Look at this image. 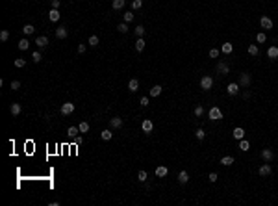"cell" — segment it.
<instances>
[{
	"label": "cell",
	"mask_w": 278,
	"mask_h": 206,
	"mask_svg": "<svg viewBox=\"0 0 278 206\" xmlns=\"http://www.w3.org/2000/svg\"><path fill=\"white\" fill-rule=\"evenodd\" d=\"M250 80H252V78H250L249 73H241V74H239V85H241V87H249Z\"/></svg>",
	"instance_id": "obj_3"
},
{
	"label": "cell",
	"mask_w": 278,
	"mask_h": 206,
	"mask_svg": "<svg viewBox=\"0 0 278 206\" xmlns=\"http://www.w3.org/2000/svg\"><path fill=\"white\" fill-rule=\"evenodd\" d=\"M204 138H206V132L202 128H199V130H196V139H200V141H202Z\"/></svg>",
	"instance_id": "obj_41"
},
{
	"label": "cell",
	"mask_w": 278,
	"mask_h": 206,
	"mask_svg": "<svg viewBox=\"0 0 278 206\" xmlns=\"http://www.w3.org/2000/svg\"><path fill=\"white\" fill-rule=\"evenodd\" d=\"M82 141H84V138H82V135H76V138H74V143H76V145H80Z\"/></svg>",
	"instance_id": "obj_51"
},
{
	"label": "cell",
	"mask_w": 278,
	"mask_h": 206,
	"mask_svg": "<svg viewBox=\"0 0 278 206\" xmlns=\"http://www.w3.org/2000/svg\"><path fill=\"white\" fill-rule=\"evenodd\" d=\"M261 158H263L265 162H272V158H275V152H272L271 149H263V150H261Z\"/></svg>",
	"instance_id": "obj_10"
},
{
	"label": "cell",
	"mask_w": 278,
	"mask_h": 206,
	"mask_svg": "<svg viewBox=\"0 0 278 206\" xmlns=\"http://www.w3.org/2000/svg\"><path fill=\"white\" fill-rule=\"evenodd\" d=\"M19 87H21V82H19V80H13V82H11V89H13V91H17Z\"/></svg>",
	"instance_id": "obj_45"
},
{
	"label": "cell",
	"mask_w": 278,
	"mask_h": 206,
	"mask_svg": "<svg viewBox=\"0 0 278 206\" xmlns=\"http://www.w3.org/2000/svg\"><path fill=\"white\" fill-rule=\"evenodd\" d=\"M217 73H219V74H228L230 73L228 63H226V61H219V63H217Z\"/></svg>",
	"instance_id": "obj_5"
},
{
	"label": "cell",
	"mask_w": 278,
	"mask_h": 206,
	"mask_svg": "<svg viewBox=\"0 0 278 206\" xmlns=\"http://www.w3.org/2000/svg\"><path fill=\"white\" fill-rule=\"evenodd\" d=\"M35 45H37L39 48H47V45H48V37H47V36H39L37 39H35Z\"/></svg>",
	"instance_id": "obj_11"
},
{
	"label": "cell",
	"mask_w": 278,
	"mask_h": 206,
	"mask_svg": "<svg viewBox=\"0 0 278 206\" xmlns=\"http://www.w3.org/2000/svg\"><path fill=\"white\" fill-rule=\"evenodd\" d=\"M28 47H30L28 39H21V41H19V48L21 50H28Z\"/></svg>",
	"instance_id": "obj_34"
},
{
	"label": "cell",
	"mask_w": 278,
	"mask_h": 206,
	"mask_svg": "<svg viewBox=\"0 0 278 206\" xmlns=\"http://www.w3.org/2000/svg\"><path fill=\"white\" fill-rule=\"evenodd\" d=\"M217 56H219V50H217V48H211V50H210V58H217Z\"/></svg>",
	"instance_id": "obj_47"
},
{
	"label": "cell",
	"mask_w": 278,
	"mask_h": 206,
	"mask_svg": "<svg viewBox=\"0 0 278 206\" xmlns=\"http://www.w3.org/2000/svg\"><path fill=\"white\" fill-rule=\"evenodd\" d=\"M50 6H52V9H58L59 8V0H50Z\"/></svg>",
	"instance_id": "obj_48"
},
{
	"label": "cell",
	"mask_w": 278,
	"mask_h": 206,
	"mask_svg": "<svg viewBox=\"0 0 278 206\" xmlns=\"http://www.w3.org/2000/svg\"><path fill=\"white\" fill-rule=\"evenodd\" d=\"M245 138V130L243 128H234V139H243Z\"/></svg>",
	"instance_id": "obj_22"
},
{
	"label": "cell",
	"mask_w": 278,
	"mask_h": 206,
	"mask_svg": "<svg viewBox=\"0 0 278 206\" xmlns=\"http://www.w3.org/2000/svg\"><path fill=\"white\" fill-rule=\"evenodd\" d=\"M89 45H91V47H97V45H98V37L97 36H91L89 37Z\"/></svg>",
	"instance_id": "obj_39"
},
{
	"label": "cell",
	"mask_w": 278,
	"mask_h": 206,
	"mask_svg": "<svg viewBox=\"0 0 278 206\" xmlns=\"http://www.w3.org/2000/svg\"><path fill=\"white\" fill-rule=\"evenodd\" d=\"M67 34L69 32H67V28H65V26H59L58 30H56V37H58V39H65V37H67Z\"/></svg>",
	"instance_id": "obj_14"
},
{
	"label": "cell",
	"mask_w": 278,
	"mask_h": 206,
	"mask_svg": "<svg viewBox=\"0 0 278 206\" xmlns=\"http://www.w3.org/2000/svg\"><path fill=\"white\" fill-rule=\"evenodd\" d=\"M239 87H241L239 84H228V85H226V93L234 97V95H237V93H239Z\"/></svg>",
	"instance_id": "obj_7"
},
{
	"label": "cell",
	"mask_w": 278,
	"mask_h": 206,
	"mask_svg": "<svg viewBox=\"0 0 278 206\" xmlns=\"http://www.w3.org/2000/svg\"><path fill=\"white\" fill-rule=\"evenodd\" d=\"M134 32H135V36H137V37H143L145 36V26H143V24H139V26H135Z\"/></svg>",
	"instance_id": "obj_28"
},
{
	"label": "cell",
	"mask_w": 278,
	"mask_h": 206,
	"mask_svg": "<svg viewBox=\"0 0 278 206\" xmlns=\"http://www.w3.org/2000/svg\"><path fill=\"white\" fill-rule=\"evenodd\" d=\"M8 39H9V32H8V30H2V32H0V41L6 43Z\"/></svg>",
	"instance_id": "obj_35"
},
{
	"label": "cell",
	"mask_w": 278,
	"mask_h": 206,
	"mask_svg": "<svg viewBox=\"0 0 278 206\" xmlns=\"http://www.w3.org/2000/svg\"><path fill=\"white\" fill-rule=\"evenodd\" d=\"M67 134L70 135V138H76V135L80 134V128H78V126H69V130H67Z\"/></svg>",
	"instance_id": "obj_25"
},
{
	"label": "cell",
	"mask_w": 278,
	"mask_h": 206,
	"mask_svg": "<svg viewBox=\"0 0 278 206\" xmlns=\"http://www.w3.org/2000/svg\"><path fill=\"white\" fill-rule=\"evenodd\" d=\"M124 4H126V0H113V4H111V6H113L115 11H117V9H123V8H124Z\"/></svg>",
	"instance_id": "obj_24"
},
{
	"label": "cell",
	"mask_w": 278,
	"mask_h": 206,
	"mask_svg": "<svg viewBox=\"0 0 278 206\" xmlns=\"http://www.w3.org/2000/svg\"><path fill=\"white\" fill-rule=\"evenodd\" d=\"M221 163L228 167V165H232V163H234V158H232V156H224V158H221Z\"/></svg>",
	"instance_id": "obj_31"
},
{
	"label": "cell",
	"mask_w": 278,
	"mask_h": 206,
	"mask_svg": "<svg viewBox=\"0 0 278 206\" xmlns=\"http://www.w3.org/2000/svg\"><path fill=\"white\" fill-rule=\"evenodd\" d=\"M221 50H222L224 54H232V50H234V47H232V43H224Z\"/></svg>",
	"instance_id": "obj_30"
},
{
	"label": "cell",
	"mask_w": 278,
	"mask_h": 206,
	"mask_svg": "<svg viewBox=\"0 0 278 206\" xmlns=\"http://www.w3.org/2000/svg\"><path fill=\"white\" fill-rule=\"evenodd\" d=\"M32 59H33L35 63H39V61L43 59V58H41V52H33V54H32Z\"/></svg>",
	"instance_id": "obj_40"
},
{
	"label": "cell",
	"mask_w": 278,
	"mask_h": 206,
	"mask_svg": "<svg viewBox=\"0 0 278 206\" xmlns=\"http://www.w3.org/2000/svg\"><path fill=\"white\" fill-rule=\"evenodd\" d=\"M139 104H141V106H143V108H145V106H148V97H141Z\"/></svg>",
	"instance_id": "obj_46"
},
{
	"label": "cell",
	"mask_w": 278,
	"mask_h": 206,
	"mask_svg": "<svg viewBox=\"0 0 278 206\" xmlns=\"http://www.w3.org/2000/svg\"><path fill=\"white\" fill-rule=\"evenodd\" d=\"M141 6H143V0H132V8L134 9H139Z\"/></svg>",
	"instance_id": "obj_43"
},
{
	"label": "cell",
	"mask_w": 278,
	"mask_h": 206,
	"mask_svg": "<svg viewBox=\"0 0 278 206\" xmlns=\"http://www.w3.org/2000/svg\"><path fill=\"white\" fill-rule=\"evenodd\" d=\"M9 112H11V115H21V112H22V108H21V104H17V102H13L11 106H9Z\"/></svg>",
	"instance_id": "obj_15"
},
{
	"label": "cell",
	"mask_w": 278,
	"mask_h": 206,
	"mask_svg": "<svg viewBox=\"0 0 278 206\" xmlns=\"http://www.w3.org/2000/svg\"><path fill=\"white\" fill-rule=\"evenodd\" d=\"M78 128H80V134H87L89 132V123L87 121H82L78 124Z\"/></svg>",
	"instance_id": "obj_21"
},
{
	"label": "cell",
	"mask_w": 278,
	"mask_h": 206,
	"mask_svg": "<svg viewBox=\"0 0 278 206\" xmlns=\"http://www.w3.org/2000/svg\"><path fill=\"white\" fill-rule=\"evenodd\" d=\"M135 50H137V52H143L145 50V39L143 37H137V41H135Z\"/></svg>",
	"instance_id": "obj_19"
},
{
	"label": "cell",
	"mask_w": 278,
	"mask_h": 206,
	"mask_svg": "<svg viewBox=\"0 0 278 206\" xmlns=\"http://www.w3.org/2000/svg\"><path fill=\"white\" fill-rule=\"evenodd\" d=\"M249 54L250 56H258V54H260V50H258L256 45H249Z\"/></svg>",
	"instance_id": "obj_33"
},
{
	"label": "cell",
	"mask_w": 278,
	"mask_h": 206,
	"mask_svg": "<svg viewBox=\"0 0 278 206\" xmlns=\"http://www.w3.org/2000/svg\"><path fill=\"white\" fill-rule=\"evenodd\" d=\"M24 65H26V59H22V58H17V59H15V67L21 69V67H24Z\"/></svg>",
	"instance_id": "obj_38"
},
{
	"label": "cell",
	"mask_w": 278,
	"mask_h": 206,
	"mask_svg": "<svg viewBox=\"0 0 278 206\" xmlns=\"http://www.w3.org/2000/svg\"><path fill=\"white\" fill-rule=\"evenodd\" d=\"M260 24H261V28H265V30H271L272 28V21L269 17H261L260 19Z\"/></svg>",
	"instance_id": "obj_12"
},
{
	"label": "cell",
	"mask_w": 278,
	"mask_h": 206,
	"mask_svg": "<svg viewBox=\"0 0 278 206\" xmlns=\"http://www.w3.org/2000/svg\"><path fill=\"white\" fill-rule=\"evenodd\" d=\"M200 87L204 89V91H210V89L213 87V78H211V76H204L200 80Z\"/></svg>",
	"instance_id": "obj_2"
},
{
	"label": "cell",
	"mask_w": 278,
	"mask_h": 206,
	"mask_svg": "<svg viewBox=\"0 0 278 206\" xmlns=\"http://www.w3.org/2000/svg\"><path fill=\"white\" fill-rule=\"evenodd\" d=\"M243 98H250V91H243Z\"/></svg>",
	"instance_id": "obj_52"
},
{
	"label": "cell",
	"mask_w": 278,
	"mask_h": 206,
	"mask_svg": "<svg viewBox=\"0 0 278 206\" xmlns=\"http://www.w3.org/2000/svg\"><path fill=\"white\" fill-rule=\"evenodd\" d=\"M128 89H130V91H132V93H135V91H137V89H139V80L132 78V80H130V82H128Z\"/></svg>",
	"instance_id": "obj_17"
},
{
	"label": "cell",
	"mask_w": 278,
	"mask_h": 206,
	"mask_svg": "<svg viewBox=\"0 0 278 206\" xmlns=\"http://www.w3.org/2000/svg\"><path fill=\"white\" fill-rule=\"evenodd\" d=\"M271 171H272V169H271L269 162H267V163H263L260 169H258V173H260V177H269V175H271Z\"/></svg>",
	"instance_id": "obj_6"
},
{
	"label": "cell",
	"mask_w": 278,
	"mask_h": 206,
	"mask_svg": "<svg viewBox=\"0 0 278 206\" xmlns=\"http://www.w3.org/2000/svg\"><path fill=\"white\" fill-rule=\"evenodd\" d=\"M134 17H135V15H134L132 11H126V13L123 15V19H124V22H132V21H134Z\"/></svg>",
	"instance_id": "obj_32"
},
{
	"label": "cell",
	"mask_w": 278,
	"mask_h": 206,
	"mask_svg": "<svg viewBox=\"0 0 278 206\" xmlns=\"http://www.w3.org/2000/svg\"><path fill=\"white\" fill-rule=\"evenodd\" d=\"M137 178L141 180V182H145L146 178H148V175H146V171H139V175H137Z\"/></svg>",
	"instance_id": "obj_42"
},
{
	"label": "cell",
	"mask_w": 278,
	"mask_h": 206,
	"mask_svg": "<svg viewBox=\"0 0 278 206\" xmlns=\"http://www.w3.org/2000/svg\"><path fill=\"white\" fill-rule=\"evenodd\" d=\"M195 115H196V117H202V115H204V108H202V106H196V108H195Z\"/></svg>",
	"instance_id": "obj_44"
},
{
	"label": "cell",
	"mask_w": 278,
	"mask_h": 206,
	"mask_svg": "<svg viewBox=\"0 0 278 206\" xmlns=\"http://www.w3.org/2000/svg\"><path fill=\"white\" fill-rule=\"evenodd\" d=\"M121 126H123V119H121V117L109 119V128H111V130H117V128H121Z\"/></svg>",
	"instance_id": "obj_8"
},
{
	"label": "cell",
	"mask_w": 278,
	"mask_h": 206,
	"mask_svg": "<svg viewBox=\"0 0 278 206\" xmlns=\"http://www.w3.org/2000/svg\"><path fill=\"white\" fill-rule=\"evenodd\" d=\"M256 41H258V43H265V41H267V36H265L263 32H260V34L256 36Z\"/></svg>",
	"instance_id": "obj_37"
},
{
	"label": "cell",
	"mask_w": 278,
	"mask_h": 206,
	"mask_svg": "<svg viewBox=\"0 0 278 206\" xmlns=\"http://www.w3.org/2000/svg\"><path fill=\"white\" fill-rule=\"evenodd\" d=\"M22 32H24V36H32V34L35 32V28H33V24H24V28H22Z\"/></svg>",
	"instance_id": "obj_23"
},
{
	"label": "cell",
	"mask_w": 278,
	"mask_h": 206,
	"mask_svg": "<svg viewBox=\"0 0 278 206\" xmlns=\"http://www.w3.org/2000/svg\"><path fill=\"white\" fill-rule=\"evenodd\" d=\"M117 30H119L121 34H126V32H128V22H121L119 26H117Z\"/></svg>",
	"instance_id": "obj_36"
},
{
	"label": "cell",
	"mask_w": 278,
	"mask_h": 206,
	"mask_svg": "<svg viewBox=\"0 0 278 206\" xmlns=\"http://www.w3.org/2000/svg\"><path fill=\"white\" fill-rule=\"evenodd\" d=\"M160 93H161V85H154L150 89V97H160Z\"/></svg>",
	"instance_id": "obj_29"
},
{
	"label": "cell",
	"mask_w": 278,
	"mask_h": 206,
	"mask_svg": "<svg viewBox=\"0 0 278 206\" xmlns=\"http://www.w3.org/2000/svg\"><path fill=\"white\" fill-rule=\"evenodd\" d=\"M59 17H61V15H59V11L58 9H50V13H48V19L52 22H58L59 21Z\"/></svg>",
	"instance_id": "obj_18"
},
{
	"label": "cell",
	"mask_w": 278,
	"mask_h": 206,
	"mask_svg": "<svg viewBox=\"0 0 278 206\" xmlns=\"http://www.w3.org/2000/svg\"><path fill=\"white\" fill-rule=\"evenodd\" d=\"M267 56H269L271 59H276L278 58V47H271L269 50H267Z\"/></svg>",
	"instance_id": "obj_20"
},
{
	"label": "cell",
	"mask_w": 278,
	"mask_h": 206,
	"mask_svg": "<svg viewBox=\"0 0 278 206\" xmlns=\"http://www.w3.org/2000/svg\"><path fill=\"white\" fill-rule=\"evenodd\" d=\"M208 117L211 119V121H221L222 119V112L217 106H213V108H210V112H208Z\"/></svg>",
	"instance_id": "obj_1"
},
{
	"label": "cell",
	"mask_w": 278,
	"mask_h": 206,
	"mask_svg": "<svg viewBox=\"0 0 278 206\" xmlns=\"http://www.w3.org/2000/svg\"><path fill=\"white\" fill-rule=\"evenodd\" d=\"M167 175V167H163V165H160L158 169H156V177L158 178H161V177H165Z\"/></svg>",
	"instance_id": "obj_26"
},
{
	"label": "cell",
	"mask_w": 278,
	"mask_h": 206,
	"mask_svg": "<svg viewBox=\"0 0 278 206\" xmlns=\"http://www.w3.org/2000/svg\"><path fill=\"white\" fill-rule=\"evenodd\" d=\"M178 182H180V184H187V182H189L187 171H180V173H178Z\"/></svg>",
	"instance_id": "obj_13"
},
{
	"label": "cell",
	"mask_w": 278,
	"mask_h": 206,
	"mask_svg": "<svg viewBox=\"0 0 278 206\" xmlns=\"http://www.w3.org/2000/svg\"><path fill=\"white\" fill-rule=\"evenodd\" d=\"M100 138H102L104 141H109V139L113 138V132H111V128H106V130H102V132H100Z\"/></svg>",
	"instance_id": "obj_16"
},
{
	"label": "cell",
	"mask_w": 278,
	"mask_h": 206,
	"mask_svg": "<svg viewBox=\"0 0 278 206\" xmlns=\"http://www.w3.org/2000/svg\"><path fill=\"white\" fill-rule=\"evenodd\" d=\"M239 149L243 150V152H247V150L250 149V145H249V141H247V139H239Z\"/></svg>",
	"instance_id": "obj_27"
},
{
	"label": "cell",
	"mask_w": 278,
	"mask_h": 206,
	"mask_svg": "<svg viewBox=\"0 0 278 206\" xmlns=\"http://www.w3.org/2000/svg\"><path fill=\"white\" fill-rule=\"evenodd\" d=\"M141 128H143V132H145V134H150V132H152V128H154V124H152V121L145 119V121L141 123Z\"/></svg>",
	"instance_id": "obj_9"
},
{
	"label": "cell",
	"mask_w": 278,
	"mask_h": 206,
	"mask_svg": "<svg viewBox=\"0 0 278 206\" xmlns=\"http://www.w3.org/2000/svg\"><path fill=\"white\" fill-rule=\"evenodd\" d=\"M59 112H61V115H70V113L74 112V104H72V102L61 104V110H59Z\"/></svg>",
	"instance_id": "obj_4"
},
{
	"label": "cell",
	"mask_w": 278,
	"mask_h": 206,
	"mask_svg": "<svg viewBox=\"0 0 278 206\" xmlns=\"http://www.w3.org/2000/svg\"><path fill=\"white\" fill-rule=\"evenodd\" d=\"M78 52H80V54L85 52V43H80V45H78Z\"/></svg>",
	"instance_id": "obj_50"
},
{
	"label": "cell",
	"mask_w": 278,
	"mask_h": 206,
	"mask_svg": "<svg viewBox=\"0 0 278 206\" xmlns=\"http://www.w3.org/2000/svg\"><path fill=\"white\" fill-rule=\"evenodd\" d=\"M208 178H210V182H217V178H219V177H217V173H210Z\"/></svg>",
	"instance_id": "obj_49"
}]
</instances>
